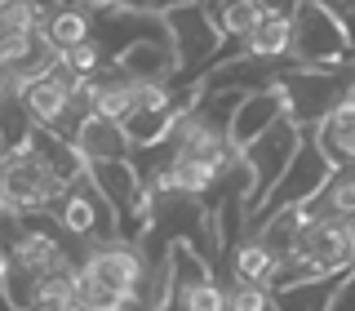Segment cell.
<instances>
[{
	"label": "cell",
	"instance_id": "cell-1",
	"mask_svg": "<svg viewBox=\"0 0 355 311\" xmlns=\"http://www.w3.org/2000/svg\"><path fill=\"white\" fill-rule=\"evenodd\" d=\"M164 27H169V40H173V53H178V76L173 81L200 85L205 72H214L222 62L218 53H222V44H227L222 22L209 14L200 0H191V5L164 9Z\"/></svg>",
	"mask_w": 355,
	"mask_h": 311
},
{
	"label": "cell",
	"instance_id": "cell-2",
	"mask_svg": "<svg viewBox=\"0 0 355 311\" xmlns=\"http://www.w3.org/2000/svg\"><path fill=\"white\" fill-rule=\"evenodd\" d=\"M355 81V67L338 62V67H293L280 81L284 94V111L297 120L302 129H315L333 107L347 98V89Z\"/></svg>",
	"mask_w": 355,
	"mask_h": 311
},
{
	"label": "cell",
	"instance_id": "cell-3",
	"mask_svg": "<svg viewBox=\"0 0 355 311\" xmlns=\"http://www.w3.org/2000/svg\"><path fill=\"white\" fill-rule=\"evenodd\" d=\"M288 58L297 67H338L351 62V44H347V22L338 9L320 5V0H302L293 14V44Z\"/></svg>",
	"mask_w": 355,
	"mask_h": 311
},
{
	"label": "cell",
	"instance_id": "cell-4",
	"mask_svg": "<svg viewBox=\"0 0 355 311\" xmlns=\"http://www.w3.org/2000/svg\"><path fill=\"white\" fill-rule=\"evenodd\" d=\"M62 192H67V183L31 147L5 156V200L14 218H49Z\"/></svg>",
	"mask_w": 355,
	"mask_h": 311
},
{
	"label": "cell",
	"instance_id": "cell-5",
	"mask_svg": "<svg viewBox=\"0 0 355 311\" xmlns=\"http://www.w3.org/2000/svg\"><path fill=\"white\" fill-rule=\"evenodd\" d=\"M333 174V160L324 151H320V142H315V129H302V147L293 151V160H288V169L275 178V187L266 192V200L258 209H253V218L249 222H258L266 214H275V209H297V205H306L311 196L324 187V178Z\"/></svg>",
	"mask_w": 355,
	"mask_h": 311
},
{
	"label": "cell",
	"instance_id": "cell-6",
	"mask_svg": "<svg viewBox=\"0 0 355 311\" xmlns=\"http://www.w3.org/2000/svg\"><path fill=\"white\" fill-rule=\"evenodd\" d=\"M297 147H302V125H297L288 111L275 120L271 129H262L253 142H244V147H240L244 165L253 169V192H249V200H244V205H249V218H253V209L266 200V192L275 187V178L288 169V160H293Z\"/></svg>",
	"mask_w": 355,
	"mask_h": 311
},
{
	"label": "cell",
	"instance_id": "cell-7",
	"mask_svg": "<svg viewBox=\"0 0 355 311\" xmlns=\"http://www.w3.org/2000/svg\"><path fill=\"white\" fill-rule=\"evenodd\" d=\"M85 76H76L71 67L53 62L44 76H36L27 89H22V103L31 107V116H36V125H58V120L67 116V103H71V89L80 85Z\"/></svg>",
	"mask_w": 355,
	"mask_h": 311
},
{
	"label": "cell",
	"instance_id": "cell-8",
	"mask_svg": "<svg viewBox=\"0 0 355 311\" xmlns=\"http://www.w3.org/2000/svg\"><path fill=\"white\" fill-rule=\"evenodd\" d=\"M120 72H129L138 85H173L178 76V53H173V40H133L125 53L116 58Z\"/></svg>",
	"mask_w": 355,
	"mask_h": 311
},
{
	"label": "cell",
	"instance_id": "cell-9",
	"mask_svg": "<svg viewBox=\"0 0 355 311\" xmlns=\"http://www.w3.org/2000/svg\"><path fill=\"white\" fill-rule=\"evenodd\" d=\"M89 85H94V116H107V120L125 125V116L138 107V81L129 72H120L116 58H111L103 72L89 76Z\"/></svg>",
	"mask_w": 355,
	"mask_h": 311
},
{
	"label": "cell",
	"instance_id": "cell-10",
	"mask_svg": "<svg viewBox=\"0 0 355 311\" xmlns=\"http://www.w3.org/2000/svg\"><path fill=\"white\" fill-rule=\"evenodd\" d=\"M280 116H284V94H280V89H258V94H244L240 107H236V120H231V142L244 147V142H253L262 129H271Z\"/></svg>",
	"mask_w": 355,
	"mask_h": 311
},
{
	"label": "cell",
	"instance_id": "cell-11",
	"mask_svg": "<svg viewBox=\"0 0 355 311\" xmlns=\"http://www.w3.org/2000/svg\"><path fill=\"white\" fill-rule=\"evenodd\" d=\"M347 271H324V276H306V280H293L284 289H271L275 311H329L333 298H338Z\"/></svg>",
	"mask_w": 355,
	"mask_h": 311
},
{
	"label": "cell",
	"instance_id": "cell-12",
	"mask_svg": "<svg viewBox=\"0 0 355 311\" xmlns=\"http://www.w3.org/2000/svg\"><path fill=\"white\" fill-rule=\"evenodd\" d=\"M302 209H306V218H355V160L333 165L324 187Z\"/></svg>",
	"mask_w": 355,
	"mask_h": 311
},
{
	"label": "cell",
	"instance_id": "cell-13",
	"mask_svg": "<svg viewBox=\"0 0 355 311\" xmlns=\"http://www.w3.org/2000/svg\"><path fill=\"white\" fill-rule=\"evenodd\" d=\"M76 147H80V156L89 165L94 160H129L133 156V142L120 120H107V116H89L80 133H76Z\"/></svg>",
	"mask_w": 355,
	"mask_h": 311
},
{
	"label": "cell",
	"instance_id": "cell-14",
	"mask_svg": "<svg viewBox=\"0 0 355 311\" xmlns=\"http://www.w3.org/2000/svg\"><path fill=\"white\" fill-rule=\"evenodd\" d=\"M44 40L53 44V49H71V44H80L94 36V22H89V5L85 0H58V5H49V14H44Z\"/></svg>",
	"mask_w": 355,
	"mask_h": 311
},
{
	"label": "cell",
	"instance_id": "cell-15",
	"mask_svg": "<svg viewBox=\"0 0 355 311\" xmlns=\"http://www.w3.org/2000/svg\"><path fill=\"white\" fill-rule=\"evenodd\" d=\"M315 142H320V151H324L333 165L355 160V107L347 103V98L315 125Z\"/></svg>",
	"mask_w": 355,
	"mask_h": 311
},
{
	"label": "cell",
	"instance_id": "cell-16",
	"mask_svg": "<svg viewBox=\"0 0 355 311\" xmlns=\"http://www.w3.org/2000/svg\"><path fill=\"white\" fill-rule=\"evenodd\" d=\"M302 227H306V209H302V205H297V209H275V214L249 222V231L275 253V258L293 249V240H297V231H302Z\"/></svg>",
	"mask_w": 355,
	"mask_h": 311
},
{
	"label": "cell",
	"instance_id": "cell-17",
	"mask_svg": "<svg viewBox=\"0 0 355 311\" xmlns=\"http://www.w3.org/2000/svg\"><path fill=\"white\" fill-rule=\"evenodd\" d=\"M271 267H275V253L253 236H244L236 249H231V280H249V285H271Z\"/></svg>",
	"mask_w": 355,
	"mask_h": 311
},
{
	"label": "cell",
	"instance_id": "cell-18",
	"mask_svg": "<svg viewBox=\"0 0 355 311\" xmlns=\"http://www.w3.org/2000/svg\"><path fill=\"white\" fill-rule=\"evenodd\" d=\"M76 303L85 311H133V298L125 289L107 285L103 276L85 271V267H76Z\"/></svg>",
	"mask_w": 355,
	"mask_h": 311
},
{
	"label": "cell",
	"instance_id": "cell-19",
	"mask_svg": "<svg viewBox=\"0 0 355 311\" xmlns=\"http://www.w3.org/2000/svg\"><path fill=\"white\" fill-rule=\"evenodd\" d=\"M249 53L258 58H288V44H293V18L284 14H262L258 27L249 31Z\"/></svg>",
	"mask_w": 355,
	"mask_h": 311
},
{
	"label": "cell",
	"instance_id": "cell-20",
	"mask_svg": "<svg viewBox=\"0 0 355 311\" xmlns=\"http://www.w3.org/2000/svg\"><path fill=\"white\" fill-rule=\"evenodd\" d=\"M178 125V111H151V107H133L125 116V133L133 142V151L138 147H155V142H164Z\"/></svg>",
	"mask_w": 355,
	"mask_h": 311
},
{
	"label": "cell",
	"instance_id": "cell-21",
	"mask_svg": "<svg viewBox=\"0 0 355 311\" xmlns=\"http://www.w3.org/2000/svg\"><path fill=\"white\" fill-rule=\"evenodd\" d=\"M31 129H36V116H31V107L22 103V94H5V98H0V133H5V147L22 151L27 138H31Z\"/></svg>",
	"mask_w": 355,
	"mask_h": 311
},
{
	"label": "cell",
	"instance_id": "cell-22",
	"mask_svg": "<svg viewBox=\"0 0 355 311\" xmlns=\"http://www.w3.org/2000/svg\"><path fill=\"white\" fill-rule=\"evenodd\" d=\"M49 9L40 0H0V36H36Z\"/></svg>",
	"mask_w": 355,
	"mask_h": 311
},
{
	"label": "cell",
	"instance_id": "cell-23",
	"mask_svg": "<svg viewBox=\"0 0 355 311\" xmlns=\"http://www.w3.org/2000/svg\"><path fill=\"white\" fill-rule=\"evenodd\" d=\"M36 298H40V276L9 258L5 262V303H9V311H36Z\"/></svg>",
	"mask_w": 355,
	"mask_h": 311
},
{
	"label": "cell",
	"instance_id": "cell-24",
	"mask_svg": "<svg viewBox=\"0 0 355 311\" xmlns=\"http://www.w3.org/2000/svg\"><path fill=\"white\" fill-rule=\"evenodd\" d=\"M173 307L178 311H227V285H218L214 276H205V280L178 289V294H173Z\"/></svg>",
	"mask_w": 355,
	"mask_h": 311
},
{
	"label": "cell",
	"instance_id": "cell-25",
	"mask_svg": "<svg viewBox=\"0 0 355 311\" xmlns=\"http://www.w3.org/2000/svg\"><path fill=\"white\" fill-rule=\"evenodd\" d=\"M258 18H262L258 0H227V5H222V31L236 36V40H249V31L258 27Z\"/></svg>",
	"mask_w": 355,
	"mask_h": 311
},
{
	"label": "cell",
	"instance_id": "cell-26",
	"mask_svg": "<svg viewBox=\"0 0 355 311\" xmlns=\"http://www.w3.org/2000/svg\"><path fill=\"white\" fill-rule=\"evenodd\" d=\"M58 62H62V67H71L76 76H94V72H103L111 58L103 53V44L89 36V40H80V44H71V49H62V53H58Z\"/></svg>",
	"mask_w": 355,
	"mask_h": 311
},
{
	"label": "cell",
	"instance_id": "cell-27",
	"mask_svg": "<svg viewBox=\"0 0 355 311\" xmlns=\"http://www.w3.org/2000/svg\"><path fill=\"white\" fill-rule=\"evenodd\" d=\"M271 307V289L249 285V280H231L227 285V311H266Z\"/></svg>",
	"mask_w": 355,
	"mask_h": 311
},
{
	"label": "cell",
	"instance_id": "cell-28",
	"mask_svg": "<svg viewBox=\"0 0 355 311\" xmlns=\"http://www.w3.org/2000/svg\"><path fill=\"white\" fill-rule=\"evenodd\" d=\"M258 5H262V14H284V18H293L302 0H258Z\"/></svg>",
	"mask_w": 355,
	"mask_h": 311
},
{
	"label": "cell",
	"instance_id": "cell-29",
	"mask_svg": "<svg viewBox=\"0 0 355 311\" xmlns=\"http://www.w3.org/2000/svg\"><path fill=\"white\" fill-rule=\"evenodd\" d=\"M94 5H129V9H155V0H94Z\"/></svg>",
	"mask_w": 355,
	"mask_h": 311
},
{
	"label": "cell",
	"instance_id": "cell-30",
	"mask_svg": "<svg viewBox=\"0 0 355 311\" xmlns=\"http://www.w3.org/2000/svg\"><path fill=\"white\" fill-rule=\"evenodd\" d=\"M36 311H85V307L71 298V303H44V307H36Z\"/></svg>",
	"mask_w": 355,
	"mask_h": 311
},
{
	"label": "cell",
	"instance_id": "cell-31",
	"mask_svg": "<svg viewBox=\"0 0 355 311\" xmlns=\"http://www.w3.org/2000/svg\"><path fill=\"white\" fill-rule=\"evenodd\" d=\"M342 22H347V44H351V53H355V9H347Z\"/></svg>",
	"mask_w": 355,
	"mask_h": 311
},
{
	"label": "cell",
	"instance_id": "cell-32",
	"mask_svg": "<svg viewBox=\"0 0 355 311\" xmlns=\"http://www.w3.org/2000/svg\"><path fill=\"white\" fill-rule=\"evenodd\" d=\"M9 214V200H5V156H0V218Z\"/></svg>",
	"mask_w": 355,
	"mask_h": 311
},
{
	"label": "cell",
	"instance_id": "cell-33",
	"mask_svg": "<svg viewBox=\"0 0 355 311\" xmlns=\"http://www.w3.org/2000/svg\"><path fill=\"white\" fill-rule=\"evenodd\" d=\"M178 5H191V0H155V9H160V14H164V9H178Z\"/></svg>",
	"mask_w": 355,
	"mask_h": 311
},
{
	"label": "cell",
	"instance_id": "cell-34",
	"mask_svg": "<svg viewBox=\"0 0 355 311\" xmlns=\"http://www.w3.org/2000/svg\"><path fill=\"white\" fill-rule=\"evenodd\" d=\"M5 94H14V89H9V72H0V98Z\"/></svg>",
	"mask_w": 355,
	"mask_h": 311
},
{
	"label": "cell",
	"instance_id": "cell-35",
	"mask_svg": "<svg viewBox=\"0 0 355 311\" xmlns=\"http://www.w3.org/2000/svg\"><path fill=\"white\" fill-rule=\"evenodd\" d=\"M320 5H329V9H338V14H342V0H320Z\"/></svg>",
	"mask_w": 355,
	"mask_h": 311
},
{
	"label": "cell",
	"instance_id": "cell-36",
	"mask_svg": "<svg viewBox=\"0 0 355 311\" xmlns=\"http://www.w3.org/2000/svg\"><path fill=\"white\" fill-rule=\"evenodd\" d=\"M347 103H351V107H355V81H351V89H347Z\"/></svg>",
	"mask_w": 355,
	"mask_h": 311
},
{
	"label": "cell",
	"instance_id": "cell-37",
	"mask_svg": "<svg viewBox=\"0 0 355 311\" xmlns=\"http://www.w3.org/2000/svg\"><path fill=\"white\" fill-rule=\"evenodd\" d=\"M0 156H9V147H5V133H0Z\"/></svg>",
	"mask_w": 355,
	"mask_h": 311
},
{
	"label": "cell",
	"instance_id": "cell-38",
	"mask_svg": "<svg viewBox=\"0 0 355 311\" xmlns=\"http://www.w3.org/2000/svg\"><path fill=\"white\" fill-rule=\"evenodd\" d=\"M351 67H355V53H351Z\"/></svg>",
	"mask_w": 355,
	"mask_h": 311
}]
</instances>
